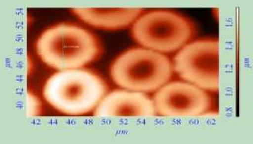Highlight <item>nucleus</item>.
I'll return each mask as SVG.
<instances>
[{
	"mask_svg": "<svg viewBox=\"0 0 253 144\" xmlns=\"http://www.w3.org/2000/svg\"><path fill=\"white\" fill-rule=\"evenodd\" d=\"M139 8H77L72 12L80 19L96 28L117 30L127 27L142 15Z\"/></svg>",
	"mask_w": 253,
	"mask_h": 144,
	"instance_id": "6e6552de",
	"label": "nucleus"
},
{
	"mask_svg": "<svg viewBox=\"0 0 253 144\" xmlns=\"http://www.w3.org/2000/svg\"><path fill=\"white\" fill-rule=\"evenodd\" d=\"M132 36L145 49L161 53L180 50L195 37L193 22L179 12L166 9L150 11L133 23Z\"/></svg>",
	"mask_w": 253,
	"mask_h": 144,
	"instance_id": "20e7f679",
	"label": "nucleus"
},
{
	"mask_svg": "<svg viewBox=\"0 0 253 144\" xmlns=\"http://www.w3.org/2000/svg\"><path fill=\"white\" fill-rule=\"evenodd\" d=\"M28 104L32 105V106H28V114L29 116H36L38 115L39 112V101L36 98L35 96L29 95L28 96Z\"/></svg>",
	"mask_w": 253,
	"mask_h": 144,
	"instance_id": "1a4fd4ad",
	"label": "nucleus"
},
{
	"mask_svg": "<svg viewBox=\"0 0 253 144\" xmlns=\"http://www.w3.org/2000/svg\"><path fill=\"white\" fill-rule=\"evenodd\" d=\"M173 64L161 52L133 48L122 52L113 61V82L126 90L138 92L156 91L172 77Z\"/></svg>",
	"mask_w": 253,
	"mask_h": 144,
	"instance_id": "7ed1b4c3",
	"label": "nucleus"
},
{
	"mask_svg": "<svg viewBox=\"0 0 253 144\" xmlns=\"http://www.w3.org/2000/svg\"><path fill=\"white\" fill-rule=\"evenodd\" d=\"M40 58L54 69L81 68L98 58L101 45L98 38L86 29L60 23L49 27L36 43Z\"/></svg>",
	"mask_w": 253,
	"mask_h": 144,
	"instance_id": "f257e3e1",
	"label": "nucleus"
},
{
	"mask_svg": "<svg viewBox=\"0 0 253 144\" xmlns=\"http://www.w3.org/2000/svg\"><path fill=\"white\" fill-rule=\"evenodd\" d=\"M153 100L143 92L128 90H113L106 94L93 115L100 117L114 116H155Z\"/></svg>",
	"mask_w": 253,
	"mask_h": 144,
	"instance_id": "0eeeda50",
	"label": "nucleus"
},
{
	"mask_svg": "<svg viewBox=\"0 0 253 144\" xmlns=\"http://www.w3.org/2000/svg\"><path fill=\"white\" fill-rule=\"evenodd\" d=\"M107 91V84L100 75L86 68H74L49 77L43 97L61 113L78 116L95 110Z\"/></svg>",
	"mask_w": 253,
	"mask_h": 144,
	"instance_id": "f03ea898",
	"label": "nucleus"
},
{
	"mask_svg": "<svg viewBox=\"0 0 253 144\" xmlns=\"http://www.w3.org/2000/svg\"><path fill=\"white\" fill-rule=\"evenodd\" d=\"M152 100L157 114L170 117L200 116L212 107L207 91L181 81L168 82L157 90Z\"/></svg>",
	"mask_w": 253,
	"mask_h": 144,
	"instance_id": "423d86ee",
	"label": "nucleus"
},
{
	"mask_svg": "<svg viewBox=\"0 0 253 144\" xmlns=\"http://www.w3.org/2000/svg\"><path fill=\"white\" fill-rule=\"evenodd\" d=\"M174 71L185 82L202 90L219 89V42L202 38L186 44L174 58Z\"/></svg>",
	"mask_w": 253,
	"mask_h": 144,
	"instance_id": "39448f33",
	"label": "nucleus"
}]
</instances>
